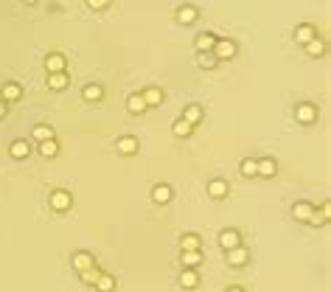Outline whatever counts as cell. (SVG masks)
<instances>
[{
    "instance_id": "obj_30",
    "label": "cell",
    "mask_w": 331,
    "mask_h": 292,
    "mask_svg": "<svg viewBox=\"0 0 331 292\" xmlns=\"http://www.w3.org/2000/svg\"><path fill=\"white\" fill-rule=\"evenodd\" d=\"M40 155H43V158H56V155H59V143H56L54 138L43 140V143H40Z\"/></svg>"
},
{
    "instance_id": "obj_20",
    "label": "cell",
    "mask_w": 331,
    "mask_h": 292,
    "mask_svg": "<svg viewBox=\"0 0 331 292\" xmlns=\"http://www.w3.org/2000/svg\"><path fill=\"white\" fill-rule=\"evenodd\" d=\"M180 250H202V239L197 233H182L180 236Z\"/></svg>"
},
{
    "instance_id": "obj_14",
    "label": "cell",
    "mask_w": 331,
    "mask_h": 292,
    "mask_svg": "<svg viewBox=\"0 0 331 292\" xmlns=\"http://www.w3.org/2000/svg\"><path fill=\"white\" fill-rule=\"evenodd\" d=\"M115 149H118L121 155H132V152H138V138H132V135H124V138L115 140Z\"/></svg>"
},
{
    "instance_id": "obj_3",
    "label": "cell",
    "mask_w": 331,
    "mask_h": 292,
    "mask_svg": "<svg viewBox=\"0 0 331 292\" xmlns=\"http://www.w3.org/2000/svg\"><path fill=\"white\" fill-rule=\"evenodd\" d=\"M317 107L314 104H309V101H303V104H298L295 107V121H301V124H314L317 121Z\"/></svg>"
},
{
    "instance_id": "obj_21",
    "label": "cell",
    "mask_w": 331,
    "mask_h": 292,
    "mask_svg": "<svg viewBox=\"0 0 331 292\" xmlns=\"http://www.w3.org/2000/svg\"><path fill=\"white\" fill-rule=\"evenodd\" d=\"M67 73L62 70V73H48V90H65L67 87Z\"/></svg>"
},
{
    "instance_id": "obj_8",
    "label": "cell",
    "mask_w": 331,
    "mask_h": 292,
    "mask_svg": "<svg viewBox=\"0 0 331 292\" xmlns=\"http://www.w3.org/2000/svg\"><path fill=\"white\" fill-rule=\"evenodd\" d=\"M228 191H230V186H228V180H222V177H216V180L208 182V194H211L213 200H222V197H228Z\"/></svg>"
},
{
    "instance_id": "obj_1",
    "label": "cell",
    "mask_w": 331,
    "mask_h": 292,
    "mask_svg": "<svg viewBox=\"0 0 331 292\" xmlns=\"http://www.w3.org/2000/svg\"><path fill=\"white\" fill-rule=\"evenodd\" d=\"M236 51H239V48H236L233 40H216V45H213L211 54L216 56V62H225V59H233Z\"/></svg>"
},
{
    "instance_id": "obj_26",
    "label": "cell",
    "mask_w": 331,
    "mask_h": 292,
    "mask_svg": "<svg viewBox=\"0 0 331 292\" xmlns=\"http://www.w3.org/2000/svg\"><path fill=\"white\" fill-rule=\"evenodd\" d=\"M93 286H96V292H115V278L109 273H101Z\"/></svg>"
},
{
    "instance_id": "obj_10",
    "label": "cell",
    "mask_w": 331,
    "mask_h": 292,
    "mask_svg": "<svg viewBox=\"0 0 331 292\" xmlns=\"http://www.w3.org/2000/svg\"><path fill=\"white\" fill-rule=\"evenodd\" d=\"M180 264L182 267H199L202 264V250H180Z\"/></svg>"
},
{
    "instance_id": "obj_16",
    "label": "cell",
    "mask_w": 331,
    "mask_h": 292,
    "mask_svg": "<svg viewBox=\"0 0 331 292\" xmlns=\"http://www.w3.org/2000/svg\"><path fill=\"white\" fill-rule=\"evenodd\" d=\"M197 17H199V12L194 6H180L177 9V23H182V25H194Z\"/></svg>"
},
{
    "instance_id": "obj_28",
    "label": "cell",
    "mask_w": 331,
    "mask_h": 292,
    "mask_svg": "<svg viewBox=\"0 0 331 292\" xmlns=\"http://www.w3.org/2000/svg\"><path fill=\"white\" fill-rule=\"evenodd\" d=\"M275 171H278V166H275L272 158H261L259 160V174L261 177H275Z\"/></svg>"
},
{
    "instance_id": "obj_18",
    "label": "cell",
    "mask_w": 331,
    "mask_h": 292,
    "mask_svg": "<svg viewBox=\"0 0 331 292\" xmlns=\"http://www.w3.org/2000/svg\"><path fill=\"white\" fill-rule=\"evenodd\" d=\"M213 45H216V36L208 34V31H205V34H199L197 40H194V48H197V54H199V51H213Z\"/></svg>"
},
{
    "instance_id": "obj_29",
    "label": "cell",
    "mask_w": 331,
    "mask_h": 292,
    "mask_svg": "<svg viewBox=\"0 0 331 292\" xmlns=\"http://www.w3.org/2000/svg\"><path fill=\"white\" fill-rule=\"evenodd\" d=\"M191 129H194V127L186 121V118H177V121L171 124V132H174L177 138H188V135H191Z\"/></svg>"
},
{
    "instance_id": "obj_32",
    "label": "cell",
    "mask_w": 331,
    "mask_h": 292,
    "mask_svg": "<svg viewBox=\"0 0 331 292\" xmlns=\"http://www.w3.org/2000/svg\"><path fill=\"white\" fill-rule=\"evenodd\" d=\"M197 65L205 67V70H208V67H216V56H213L211 51H199V54H197Z\"/></svg>"
},
{
    "instance_id": "obj_4",
    "label": "cell",
    "mask_w": 331,
    "mask_h": 292,
    "mask_svg": "<svg viewBox=\"0 0 331 292\" xmlns=\"http://www.w3.org/2000/svg\"><path fill=\"white\" fill-rule=\"evenodd\" d=\"M51 208H54V211H70V205H73V197H70V191H65V189H59V191H54V194H51Z\"/></svg>"
},
{
    "instance_id": "obj_2",
    "label": "cell",
    "mask_w": 331,
    "mask_h": 292,
    "mask_svg": "<svg viewBox=\"0 0 331 292\" xmlns=\"http://www.w3.org/2000/svg\"><path fill=\"white\" fill-rule=\"evenodd\" d=\"M225 256H228V264H230V267H244V264L250 262V250L241 247V244H236V247L225 250Z\"/></svg>"
},
{
    "instance_id": "obj_34",
    "label": "cell",
    "mask_w": 331,
    "mask_h": 292,
    "mask_svg": "<svg viewBox=\"0 0 331 292\" xmlns=\"http://www.w3.org/2000/svg\"><path fill=\"white\" fill-rule=\"evenodd\" d=\"M325 219H328V216H325L323 211H312V216H309L306 222H309V225H314V228H320V225H325Z\"/></svg>"
},
{
    "instance_id": "obj_6",
    "label": "cell",
    "mask_w": 331,
    "mask_h": 292,
    "mask_svg": "<svg viewBox=\"0 0 331 292\" xmlns=\"http://www.w3.org/2000/svg\"><path fill=\"white\" fill-rule=\"evenodd\" d=\"M180 286L182 289H194V286H199V273H197V267H182V273H180Z\"/></svg>"
},
{
    "instance_id": "obj_24",
    "label": "cell",
    "mask_w": 331,
    "mask_h": 292,
    "mask_svg": "<svg viewBox=\"0 0 331 292\" xmlns=\"http://www.w3.org/2000/svg\"><path fill=\"white\" fill-rule=\"evenodd\" d=\"M82 98H85V101H101V98H104V87L101 85H85Z\"/></svg>"
},
{
    "instance_id": "obj_13",
    "label": "cell",
    "mask_w": 331,
    "mask_h": 292,
    "mask_svg": "<svg viewBox=\"0 0 331 292\" xmlns=\"http://www.w3.org/2000/svg\"><path fill=\"white\" fill-rule=\"evenodd\" d=\"M9 152H12V158H17V160H25L31 155V146H28V140H23V138H17V140H12V146H9Z\"/></svg>"
},
{
    "instance_id": "obj_15",
    "label": "cell",
    "mask_w": 331,
    "mask_h": 292,
    "mask_svg": "<svg viewBox=\"0 0 331 292\" xmlns=\"http://www.w3.org/2000/svg\"><path fill=\"white\" fill-rule=\"evenodd\" d=\"M127 110L132 113V116H140V113H146V101L140 93H129L127 96Z\"/></svg>"
},
{
    "instance_id": "obj_27",
    "label": "cell",
    "mask_w": 331,
    "mask_h": 292,
    "mask_svg": "<svg viewBox=\"0 0 331 292\" xmlns=\"http://www.w3.org/2000/svg\"><path fill=\"white\" fill-rule=\"evenodd\" d=\"M31 135H34V140H40V143H43V140H51V138H54V127H48V124H36V127L31 129Z\"/></svg>"
},
{
    "instance_id": "obj_11",
    "label": "cell",
    "mask_w": 331,
    "mask_h": 292,
    "mask_svg": "<svg viewBox=\"0 0 331 292\" xmlns=\"http://www.w3.org/2000/svg\"><path fill=\"white\" fill-rule=\"evenodd\" d=\"M152 202H157V205H166V202H171V189L166 186V182H157L155 189H152Z\"/></svg>"
},
{
    "instance_id": "obj_23",
    "label": "cell",
    "mask_w": 331,
    "mask_h": 292,
    "mask_svg": "<svg viewBox=\"0 0 331 292\" xmlns=\"http://www.w3.org/2000/svg\"><path fill=\"white\" fill-rule=\"evenodd\" d=\"M303 48H306L309 56H323V54H325V40H320V36H312V40H309Z\"/></svg>"
},
{
    "instance_id": "obj_37",
    "label": "cell",
    "mask_w": 331,
    "mask_h": 292,
    "mask_svg": "<svg viewBox=\"0 0 331 292\" xmlns=\"http://www.w3.org/2000/svg\"><path fill=\"white\" fill-rule=\"evenodd\" d=\"M228 292H244L241 286H228Z\"/></svg>"
},
{
    "instance_id": "obj_25",
    "label": "cell",
    "mask_w": 331,
    "mask_h": 292,
    "mask_svg": "<svg viewBox=\"0 0 331 292\" xmlns=\"http://www.w3.org/2000/svg\"><path fill=\"white\" fill-rule=\"evenodd\" d=\"M312 211H314L312 202H295V208H292V216L301 219V222H306V219L312 216Z\"/></svg>"
},
{
    "instance_id": "obj_12",
    "label": "cell",
    "mask_w": 331,
    "mask_h": 292,
    "mask_svg": "<svg viewBox=\"0 0 331 292\" xmlns=\"http://www.w3.org/2000/svg\"><path fill=\"white\" fill-rule=\"evenodd\" d=\"M236 244H241V236H239V231H233V228H228V231H222V233H219V247L230 250V247H236Z\"/></svg>"
},
{
    "instance_id": "obj_35",
    "label": "cell",
    "mask_w": 331,
    "mask_h": 292,
    "mask_svg": "<svg viewBox=\"0 0 331 292\" xmlns=\"http://www.w3.org/2000/svg\"><path fill=\"white\" fill-rule=\"evenodd\" d=\"M87 6L96 9V12H101V9H107V6H109V0H87Z\"/></svg>"
},
{
    "instance_id": "obj_9",
    "label": "cell",
    "mask_w": 331,
    "mask_h": 292,
    "mask_svg": "<svg viewBox=\"0 0 331 292\" xmlns=\"http://www.w3.org/2000/svg\"><path fill=\"white\" fill-rule=\"evenodd\" d=\"M67 67V59L62 54H48L45 56V70L48 73H62Z\"/></svg>"
},
{
    "instance_id": "obj_7",
    "label": "cell",
    "mask_w": 331,
    "mask_h": 292,
    "mask_svg": "<svg viewBox=\"0 0 331 292\" xmlns=\"http://www.w3.org/2000/svg\"><path fill=\"white\" fill-rule=\"evenodd\" d=\"M93 256L87 253V250H79V253H73V259H70V267L76 270V273H82V270H87V267H93Z\"/></svg>"
},
{
    "instance_id": "obj_36",
    "label": "cell",
    "mask_w": 331,
    "mask_h": 292,
    "mask_svg": "<svg viewBox=\"0 0 331 292\" xmlns=\"http://www.w3.org/2000/svg\"><path fill=\"white\" fill-rule=\"evenodd\" d=\"M9 116V107H6V101H0V121Z\"/></svg>"
},
{
    "instance_id": "obj_17",
    "label": "cell",
    "mask_w": 331,
    "mask_h": 292,
    "mask_svg": "<svg viewBox=\"0 0 331 292\" xmlns=\"http://www.w3.org/2000/svg\"><path fill=\"white\" fill-rule=\"evenodd\" d=\"M312 36H317V31H314V25H309V23H303V25H298L295 28V43L298 45H306Z\"/></svg>"
},
{
    "instance_id": "obj_38",
    "label": "cell",
    "mask_w": 331,
    "mask_h": 292,
    "mask_svg": "<svg viewBox=\"0 0 331 292\" xmlns=\"http://www.w3.org/2000/svg\"><path fill=\"white\" fill-rule=\"evenodd\" d=\"M25 3H28V6H34V3H36V0H25Z\"/></svg>"
},
{
    "instance_id": "obj_5",
    "label": "cell",
    "mask_w": 331,
    "mask_h": 292,
    "mask_svg": "<svg viewBox=\"0 0 331 292\" xmlns=\"http://www.w3.org/2000/svg\"><path fill=\"white\" fill-rule=\"evenodd\" d=\"M20 98H23V87L17 82H6V85L0 87V101L12 104V101H20Z\"/></svg>"
},
{
    "instance_id": "obj_33",
    "label": "cell",
    "mask_w": 331,
    "mask_h": 292,
    "mask_svg": "<svg viewBox=\"0 0 331 292\" xmlns=\"http://www.w3.org/2000/svg\"><path fill=\"white\" fill-rule=\"evenodd\" d=\"M79 275H82V281H85V284H96V281H98V275H101V270H98L96 264H93V267L82 270Z\"/></svg>"
},
{
    "instance_id": "obj_22",
    "label": "cell",
    "mask_w": 331,
    "mask_h": 292,
    "mask_svg": "<svg viewBox=\"0 0 331 292\" xmlns=\"http://www.w3.org/2000/svg\"><path fill=\"white\" fill-rule=\"evenodd\" d=\"M140 96H143L146 107H157V104L163 101V90H160V87H146V90L140 93Z\"/></svg>"
},
{
    "instance_id": "obj_31",
    "label": "cell",
    "mask_w": 331,
    "mask_h": 292,
    "mask_svg": "<svg viewBox=\"0 0 331 292\" xmlns=\"http://www.w3.org/2000/svg\"><path fill=\"white\" fill-rule=\"evenodd\" d=\"M239 171H241L244 177H255V174H259V160L244 158V160H241V166H239Z\"/></svg>"
},
{
    "instance_id": "obj_19",
    "label": "cell",
    "mask_w": 331,
    "mask_h": 292,
    "mask_svg": "<svg viewBox=\"0 0 331 292\" xmlns=\"http://www.w3.org/2000/svg\"><path fill=\"white\" fill-rule=\"evenodd\" d=\"M202 116H205V113H202V107H199V104H188V107L182 110V118H186V121L191 124V127L202 121Z\"/></svg>"
}]
</instances>
